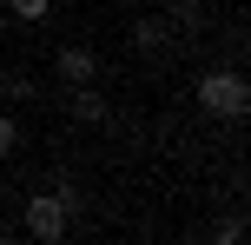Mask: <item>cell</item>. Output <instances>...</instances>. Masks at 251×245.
Instances as JSON below:
<instances>
[{
	"mask_svg": "<svg viewBox=\"0 0 251 245\" xmlns=\"http://www.w3.org/2000/svg\"><path fill=\"white\" fill-rule=\"evenodd\" d=\"M199 113H212V119H245L251 113V86H245L238 66H205L199 73Z\"/></svg>",
	"mask_w": 251,
	"mask_h": 245,
	"instance_id": "cell-1",
	"label": "cell"
},
{
	"mask_svg": "<svg viewBox=\"0 0 251 245\" xmlns=\"http://www.w3.org/2000/svg\"><path fill=\"white\" fill-rule=\"evenodd\" d=\"M66 225H73V212L60 206V192H33L26 199V239H40V245H53V239H66Z\"/></svg>",
	"mask_w": 251,
	"mask_h": 245,
	"instance_id": "cell-2",
	"label": "cell"
},
{
	"mask_svg": "<svg viewBox=\"0 0 251 245\" xmlns=\"http://www.w3.org/2000/svg\"><path fill=\"white\" fill-rule=\"evenodd\" d=\"M66 113H73L79 126H106V119H113V100L100 93V80H86V86H66Z\"/></svg>",
	"mask_w": 251,
	"mask_h": 245,
	"instance_id": "cell-3",
	"label": "cell"
},
{
	"mask_svg": "<svg viewBox=\"0 0 251 245\" xmlns=\"http://www.w3.org/2000/svg\"><path fill=\"white\" fill-rule=\"evenodd\" d=\"M53 80H60V86L100 80V53H93V47H60V53H53Z\"/></svg>",
	"mask_w": 251,
	"mask_h": 245,
	"instance_id": "cell-4",
	"label": "cell"
},
{
	"mask_svg": "<svg viewBox=\"0 0 251 245\" xmlns=\"http://www.w3.org/2000/svg\"><path fill=\"white\" fill-rule=\"evenodd\" d=\"M132 47H139V53H172L178 33H172V20H165V13H159V20L146 13V20H132Z\"/></svg>",
	"mask_w": 251,
	"mask_h": 245,
	"instance_id": "cell-5",
	"label": "cell"
},
{
	"mask_svg": "<svg viewBox=\"0 0 251 245\" xmlns=\"http://www.w3.org/2000/svg\"><path fill=\"white\" fill-rule=\"evenodd\" d=\"M205 27V7L199 0H172V33H199Z\"/></svg>",
	"mask_w": 251,
	"mask_h": 245,
	"instance_id": "cell-6",
	"label": "cell"
},
{
	"mask_svg": "<svg viewBox=\"0 0 251 245\" xmlns=\"http://www.w3.org/2000/svg\"><path fill=\"white\" fill-rule=\"evenodd\" d=\"M0 7H7V20H47L60 0H0Z\"/></svg>",
	"mask_w": 251,
	"mask_h": 245,
	"instance_id": "cell-7",
	"label": "cell"
},
{
	"mask_svg": "<svg viewBox=\"0 0 251 245\" xmlns=\"http://www.w3.org/2000/svg\"><path fill=\"white\" fill-rule=\"evenodd\" d=\"M53 192H60V206L73 212V219L86 212V186H79V179H66V172H60V179H53Z\"/></svg>",
	"mask_w": 251,
	"mask_h": 245,
	"instance_id": "cell-8",
	"label": "cell"
},
{
	"mask_svg": "<svg viewBox=\"0 0 251 245\" xmlns=\"http://www.w3.org/2000/svg\"><path fill=\"white\" fill-rule=\"evenodd\" d=\"M7 153H20V119L0 113V159H7Z\"/></svg>",
	"mask_w": 251,
	"mask_h": 245,
	"instance_id": "cell-9",
	"label": "cell"
},
{
	"mask_svg": "<svg viewBox=\"0 0 251 245\" xmlns=\"http://www.w3.org/2000/svg\"><path fill=\"white\" fill-rule=\"evenodd\" d=\"M0 93H7V100H33V80H26V73H7V80H0Z\"/></svg>",
	"mask_w": 251,
	"mask_h": 245,
	"instance_id": "cell-10",
	"label": "cell"
},
{
	"mask_svg": "<svg viewBox=\"0 0 251 245\" xmlns=\"http://www.w3.org/2000/svg\"><path fill=\"white\" fill-rule=\"evenodd\" d=\"M212 239H218V245H238V239H245V219H225V225H218Z\"/></svg>",
	"mask_w": 251,
	"mask_h": 245,
	"instance_id": "cell-11",
	"label": "cell"
},
{
	"mask_svg": "<svg viewBox=\"0 0 251 245\" xmlns=\"http://www.w3.org/2000/svg\"><path fill=\"white\" fill-rule=\"evenodd\" d=\"M0 40H7V7H0Z\"/></svg>",
	"mask_w": 251,
	"mask_h": 245,
	"instance_id": "cell-12",
	"label": "cell"
},
{
	"mask_svg": "<svg viewBox=\"0 0 251 245\" xmlns=\"http://www.w3.org/2000/svg\"><path fill=\"white\" fill-rule=\"evenodd\" d=\"M0 245H7V225H0Z\"/></svg>",
	"mask_w": 251,
	"mask_h": 245,
	"instance_id": "cell-13",
	"label": "cell"
}]
</instances>
